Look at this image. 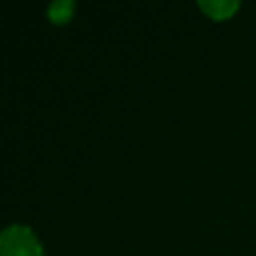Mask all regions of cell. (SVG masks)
I'll use <instances>...</instances> for the list:
<instances>
[{
	"label": "cell",
	"instance_id": "6da1fadb",
	"mask_svg": "<svg viewBox=\"0 0 256 256\" xmlns=\"http://www.w3.org/2000/svg\"><path fill=\"white\" fill-rule=\"evenodd\" d=\"M0 256H43V243L30 225L12 222L0 234Z\"/></svg>",
	"mask_w": 256,
	"mask_h": 256
},
{
	"label": "cell",
	"instance_id": "7a4b0ae2",
	"mask_svg": "<svg viewBox=\"0 0 256 256\" xmlns=\"http://www.w3.org/2000/svg\"><path fill=\"white\" fill-rule=\"evenodd\" d=\"M198 7L207 14L209 18H216V20H225L232 14L238 12L240 2L238 0H200Z\"/></svg>",
	"mask_w": 256,
	"mask_h": 256
},
{
	"label": "cell",
	"instance_id": "3957f363",
	"mask_svg": "<svg viewBox=\"0 0 256 256\" xmlns=\"http://www.w3.org/2000/svg\"><path fill=\"white\" fill-rule=\"evenodd\" d=\"M72 12H74V4H72L70 0H54V2L50 4V16H52V20H68V18L72 16Z\"/></svg>",
	"mask_w": 256,
	"mask_h": 256
}]
</instances>
